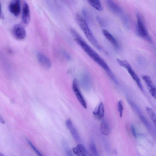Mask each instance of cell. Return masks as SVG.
I'll return each mask as SVG.
<instances>
[{
	"label": "cell",
	"instance_id": "d6986e66",
	"mask_svg": "<svg viewBox=\"0 0 156 156\" xmlns=\"http://www.w3.org/2000/svg\"><path fill=\"white\" fill-rule=\"evenodd\" d=\"M145 109L149 116L156 127V113L149 107H146Z\"/></svg>",
	"mask_w": 156,
	"mask_h": 156
},
{
	"label": "cell",
	"instance_id": "cb8c5ba5",
	"mask_svg": "<svg viewBox=\"0 0 156 156\" xmlns=\"http://www.w3.org/2000/svg\"><path fill=\"white\" fill-rule=\"evenodd\" d=\"M130 128L131 133L133 135L134 137H136V134L134 126L133 124H132Z\"/></svg>",
	"mask_w": 156,
	"mask_h": 156
},
{
	"label": "cell",
	"instance_id": "83f0119b",
	"mask_svg": "<svg viewBox=\"0 0 156 156\" xmlns=\"http://www.w3.org/2000/svg\"><path fill=\"white\" fill-rule=\"evenodd\" d=\"M0 156H5L3 154L0 153Z\"/></svg>",
	"mask_w": 156,
	"mask_h": 156
},
{
	"label": "cell",
	"instance_id": "3957f363",
	"mask_svg": "<svg viewBox=\"0 0 156 156\" xmlns=\"http://www.w3.org/2000/svg\"><path fill=\"white\" fill-rule=\"evenodd\" d=\"M136 19L137 25L136 31V34L148 42L152 43V39L149 34L143 18L140 13L137 14Z\"/></svg>",
	"mask_w": 156,
	"mask_h": 156
},
{
	"label": "cell",
	"instance_id": "8992f818",
	"mask_svg": "<svg viewBox=\"0 0 156 156\" xmlns=\"http://www.w3.org/2000/svg\"><path fill=\"white\" fill-rule=\"evenodd\" d=\"M72 89L78 100L81 105L83 108L86 109L87 106V103L79 89L78 83L76 79H74L73 80Z\"/></svg>",
	"mask_w": 156,
	"mask_h": 156
},
{
	"label": "cell",
	"instance_id": "8fae6325",
	"mask_svg": "<svg viewBox=\"0 0 156 156\" xmlns=\"http://www.w3.org/2000/svg\"><path fill=\"white\" fill-rule=\"evenodd\" d=\"M10 12L16 16H18L20 12V2L19 0H13L10 3L9 5Z\"/></svg>",
	"mask_w": 156,
	"mask_h": 156
},
{
	"label": "cell",
	"instance_id": "5b68a950",
	"mask_svg": "<svg viewBox=\"0 0 156 156\" xmlns=\"http://www.w3.org/2000/svg\"><path fill=\"white\" fill-rule=\"evenodd\" d=\"M151 95L156 100V86L148 75L143 74L141 76Z\"/></svg>",
	"mask_w": 156,
	"mask_h": 156
},
{
	"label": "cell",
	"instance_id": "d4e9b609",
	"mask_svg": "<svg viewBox=\"0 0 156 156\" xmlns=\"http://www.w3.org/2000/svg\"><path fill=\"white\" fill-rule=\"evenodd\" d=\"M97 20L98 22L101 26L104 25V23L103 21L99 17H97Z\"/></svg>",
	"mask_w": 156,
	"mask_h": 156
},
{
	"label": "cell",
	"instance_id": "6da1fadb",
	"mask_svg": "<svg viewBox=\"0 0 156 156\" xmlns=\"http://www.w3.org/2000/svg\"><path fill=\"white\" fill-rule=\"evenodd\" d=\"M71 32L75 37L74 40L87 54L101 67L115 84L118 83L115 76L105 61L83 39L75 30L71 29Z\"/></svg>",
	"mask_w": 156,
	"mask_h": 156
},
{
	"label": "cell",
	"instance_id": "52a82bcc",
	"mask_svg": "<svg viewBox=\"0 0 156 156\" xmlns=\"http://www.w3.org/2000/svg\"><path fill=\"white\" fill-rule=\"evenodd\" d=\"M12 33L14 36L19 40L24 39L26 35L25 29L21 24L20 23L14 26L12 29Z\"/></svg>",
	"mask_w": 156,
	"mask_h": 156
},
{
	"label": "cell",
	"instance_id": "484cf974",
	"mask_svg": "<svg viewBox=\"0 0 156 156\" xmlns=\"http://www.w3.org/2000/svg\"><path fill=\"white\" fill-rule=\"evenodd\" d=\"M63 54L67 59L68 60H70V56L67 53L65 52H63Z\"/></svg>",
	"mask_w": 156,
	"mask_h": 156
},
{
	"label": "cell",
	"instance_id": "ac0fdd59",
	"mask_svg": "<svg viewBox=\"0 0 156 156\" xmlns=\"http://www.w3.org/2000/svg\"><path fill=\"white\" fill-rule=\"evenodd\" d=\"M100 129L102 133L105 135H108L110 132L109 126L105 119H103L101 122Z\"/></svg>",
	"mask_w": 156,
	"mask_h": 156
},
{
	"label": "cell",
	"instance_id": "603a6c76",
	"mask_svg": "<svg viewBox=\"0 0 156 156\" xmlns=\"http://www.w3.org/2000/svg\"><path fill=\"white\" fill-rule=\"evenodd\" d=\"M118 107L120 117H121L122 116L123 111V102L122 100H120L119 101Z\"/></svg>",
	"mask_w": 156,
	"mask_h": 156
},
{
	"label": "cell",
	"instance_id": "ffe728a7",
	"mask_svg": "<svg viewBox=\"0 0 156 156\" xmlns=\"http://www.w3.org/2000/svg\"><path fill=\"white\" fill-rule=\"evenodd\" d=\"M89 4L94 8L98 11L103 10L102 7L99 0H88Z\"/></svg>",
	"mask_w": 156,
	"mask_h": 156
},
{
	"label": "cell",
	"instance_id": "9c48e42d",
	"mask_svg": "<svg viewBox=\"0 0 156 156\" xmlns=\"http://www.w3.org/2000/svg\"><path fill=\"white\" fill-rule=\"evenodd\" d=\"M127 100L130 106L136 113L141 121L146 126L148 127L149 126L148 123L140 109L134 102L129 98H127Z\"/></svg>",
	"mask_w": 156,
	"mask_h": 156
},
{
	"label": "cell",
	"instance_id": "5bb4252c",
	"mask_svg": "<svg viewBox=\"0 0 156 156\" xmlns=\"http://www.w3.org/2000/svg\"><path fill=\"white\" fill-rule=\"evenodd\" d=\"M102 33L106 39L116 49H118L119 45L116 39L108 30L105 29L102 30Z\"/></svg>",
	"mask_w": 156,
	"mask_h": 156
},
{
	"label": "cell",
	"instance_id": "30bf717a",
	"mask_svg": "<svg viewBox=\"0 0 156 156\" xmlns=\"http://www.w3.org/2000/svg\"><path fill=\"white\" fill-rule=\"evenodd\" d=\"M106 3L109 10L114 14L120 15L122 13L123 10L122 8L114 1L107 0Z\"/></svg>",
	"mask_w": 156,
	"mask_h": 156
},
{
	"label": "cell",
	"instance_id": "2e32d148",
	"mask_svg": "<svg viewBox=\"0 0 156 156\" xmlns=\"http://www.w3.org/2000/svg\"><path fill=\"white\" fill-rule=\"evenodd\" d=\"M73 152L77 156H83L87 155V151L84 147L81 144H78L73 148Z\"/></svg>",
	"mask_w": 156,
	"mask_h": 156
},
{
	"label": "cell",
	"instance_id": "4316f807",
	"mask_svg": "<svg viewBox=\"0 0 156 156\" xmlns=\"http://www.w3.org/2000/svg\"><path fill=\"white\" fill-rule=\"evenodd\" d=\"M0 16L1 18L3 19V18H4V15H3V12L2 11V9H1V5H0Z\"/></svg>",
	"mask_w": 156,
	"mask_h": 156
},
{
	"label": "cell",
	"instance_id": "44dd1931",
	"mask_svg": "<svg viewBox=\"0 0 156 156\" xmlns=\"http://www.w3.org/2000/svg\"><path fill=\"white\" fill-rule=\"evenodd\" d=\"M90 151L93 156H100L94 142L90 143Z\"/></svg>",
	"mask_w": 156,
	"mask_h": 156
},
{
	"label": "cell",
	"instance_id": "7402d4cb",
	"mask_svg": "<svg viewBox=\"0 0 156 156\" xmlns=\"http://www.w3.org/2000/svg\"><path fill=\"white\" fill-rule=\"evenodd\" d=\"M27 141L30 147L38 156H44L42 153L34 145L31 141L27 140Z\"/></svg>",
	"mask_w": 156,
	"mask_h": 156
},
{
	"label": "cell",
	"instance_id": "9a60e30c",
	"mask_svg": "<svg viewBox=\"0 0 156 156\" xmlns=\"http://www.w3.org/2000/svg\"><path fill=\"white\" fill-rule=\"evenodd\" d=\"M93 113L94 118L100 120L103 118L104 115L105 109L104 105L102 103L99 104L94 111Z\"/></svg>",
	"mask_w": 156,
	"mask_h": 156
},
{
	"label": "cell",
	"instance_id": "e0dca14e",
	"mask_svg": "<svg viewBox=\"0 0 156 156\" xmlns=\"http://www.w3.org/2000/svg\"><path fill=\"white\" fill-rule=\"evenodd\" d=\"M80 82L81 85L84 88L87 89L89 88L90 85V79L88 74H83L81 76Z\"/></svg>",
	"mask_w": 156,
	"mask_h": 156
},
{
	"label": "cell",
	"instance_id": "7a4b0ae2",
	"mask_svg": "<svg viewBox=\"0 0 156 156\" xmlns=\"http://www.w3.org/2000/svg\"><path fill=\"white\" fill-rule=\"evenodd\" d=\"M76 19L78 24L88 40L98 49L101 50V47L90 29L86 20L81 15L78 13L76 15Z\"/></svg>",
	"mask_w": 156,
	"mask_h": 156
},
{
	"label": "cell",
	"instance_id": "4fadbf2b",
	"mask_svg": "<svg viewBox=\"0 0 156 156\" xmlns=\"http://www.w3.org/2000/svg\"><path fill=\"white\" fill-rule=\"evenodd\" d=\"M30 10L28 4L24 2L22 16L23 22L25 24H28L30 21Z\"/></svg>",
	"mask_w": 156,
	"mask_h": 156
},
{
	"label": "cell",
	"instance_id": "7c38bea8",
	"mask_svg": "<svg viewBox=\"0 0 156 156\" xmlns=\"http://www.w3.org/2000/svg\"><path fill=\"white\" fill-rule=\"evenodd\" d=\"M37 57L40 63L44 68H50L51 66V63L49 58L43 54L38 52Z\"/></svg>",
	"mask_w": 156,
	"mask_h": 156
},
{
	"label": "cell",
	"instance_id": "277c9868",
	"mask_svg": "<svg viewBox=\"0 0 156 156\" xmlns=\"http://www.w3.org/2000/svg\"><path fill=\"white\" fill-rule=\"evenodd\" d=\"M116 61L120 66L126 69L139 88L141 90L144 91V89L140 79L136 73L133 69L130 64L126 61L122 60L119 58L116 59Z\"/></svg>",
	"mask_w": 156,
	"mask_h": 156
},
{
	"label": "cell",
	"instance_id": "ba28073f",
	"mask_svg": "<svg viewBox=\"0 0 156 156\" xmlns=\"http://www.w3.org/2000/svg\"><path fill=\"white\" fill-rule=\"evenodd\" d=\"M66 125L75 140L77 142H80V135L71 120L70 119H67L66 122Z\"/></svg>",
	"mask_w": 156,
	"mask_h": 156
}]
</instances>
